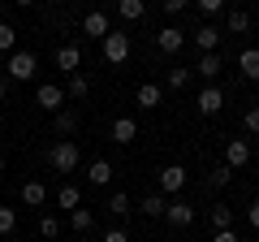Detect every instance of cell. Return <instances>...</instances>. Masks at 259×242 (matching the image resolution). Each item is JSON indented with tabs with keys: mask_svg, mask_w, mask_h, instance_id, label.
<instances>
[{
	"mask_svg": "<svg viewBox=\"0 0 259 242\" xmlns=\"http://www.w3.org/2000/svg\"><path fill=\"white\" fill-rule=\"evenodd\" d=\"M48 160H52L56 173H74V169H78V143L74 139H61L52 151H48Z\"/></svg>",
	"mask_w": 259,
	"mask_h": 242,
	"instance_id": "1",
	"label": "cell"
},
{
	"mask_svg": "<svg viewBox=\"0 0 259 242\" xmlns=\"http://www.w3.org/2000/svg\"><path fill=\"white\" fill-rule=\"evenodd\" d=\"M104 61L108 65H125L130 61V35H121V30H108V39H104Z\"/></svg>",
	"mask_w": 259,
	"mask_h": 242,
	"instance_id": "2",
	"label": "cell"
},
{
	"mask_svg": "<svg viewBox=\"0 0 259 242\" xmlns=\"http://www.w3.org/2000/svg\"><path fill=\"white\" fill-rule=\"evenodd\" d=\"M186 182H190V173H186L182 165H164L160 169V195H182Z\"/></svg>",
	"mask_w": 259,
	"mask_h": 242,
	"instance_id": "3",
	"label": "cell"
},
{
	"mask_svg": "<svg viewBox=\"0 0 259 242\" xmlns=\"http://www.w3.org/2000/svg\"><path fill=\"white\" fill-rule=\"evenodd\" d=\"M194 108H199V112H203V117H216V112H221L225 108V91H221V87H203V91H199V100H194Z\"/></svg>",
	"mask_w": 259,
	"mask_h": 242,
	"instance_id": "4",
	"label": "cell"
},
{
	"mask_svg": "<svg viewBox=\"0 0 259 242\" xmlns=\"http://www.w3.org/2000/svg\"><path fill=\"white\" fill-rule=\"evenodd\" d=\"M35 104H39L44 112H61V108H65V91H61L56 83H44V87L35 91Z\"/></svg>",
	"mask_w": 259,
	"mask_h": 242,
	"instance_id": "5",
	"label": "cell"
},
{
	"mask_svg": "<svg viewBox=\"0 0 259 242\" xmlns=\"http://www.w3.org/2000/svg\"><path fill=\"white\" fill-rule=\"evenodd\" d=\"M35 69H39V61H35L30 52H13V56H9V78H18V83L35 78Z\"/></svg>",
	"mask_w": 259,
	"mask_h": 242,
	"instance_id": "6",
	"label": "cell"
},
{
	"mask_svg": "<svg viewBox=\"0 0 259 242\" xmlns=\"http://www.w3.org/2000/svg\"><path fill=\"white\" fill-rule=\"evenodd\" d=\"M108 13H100V9H91V13H87V18H82V35H91V39H100V44H104V39H108Z\"/></svg>",
	"mask_w": 259,
	"mask_h": 242,
	"instance_id": "7",
	"label": "cell"
},
{
	"mask_svg": "<svg viewBox=\"0 0 259 242\" xmlns=\"http://www.w3.org/2000/svg\"><path fill=\"white\" fill-rule=\"evenodd\" d=\"M225 165H229V169L250 165V143L246 139H229V143H225Z\"/></svg>",
	"mask_w": 259,
	"mask_h": 242,
	"instance_id": "8",
	"label": "cell"
},
{
	"mask_svg": "<svg viewBox=\"0 0 259 242\" xmlns=\"http://www.w3.org/2000/svg\"><path fill=\"white\" fill-rule=\"evenodd\" d=\"M164 221H168V225H177V229H186V225L194 221V208L186 204V199H173V204L164 208Z\"/></svg>",
	"mask_w": 259,
	"mask_h": 242,
	"instance_id": "9",
	"label": "cell"
},
{
	"mask_svg": "<svg viewBox=\"0 0 259 242\" xmlns=\"http://www.w3.org/2000/svg\"><path fill=\"white\" fill-rule=\"evenodd\" d=\"M221 69H225L221 52H203V56H199V65H194V74H199V78H207V87H212V83H216V74H221Z\"/></svg>",
	"mask_w": 259,
	"mask_h": 242,
	"instance_id": "10",
	"label": "cell"
},
{
	"mask_svg": "<svg viewBox=\"0 0 259 242\" xmlns=\"http://www.w3.org/2000/svg\"><path fill=\"white\" fill-rule=\"evenodd\" d=\"M22 204H26V208H44L48 204V186L39 182V177H30L26 186H22Z\"/></svg>",
	"mask_w": 259,
	"mask_h": 242,
	"instance_id": "11",
	"label": "cell"
},
{
	"mask_svg": "<svg viewBox=\"0 0 259 242\" xmlns=\"http://www.w3.org/2000/svg\"><path fill=\"white\" fill-rule=\"evenodd\" d=\"M139 139V121L134 117H117L112 121V143H134Z\"/></svg>",
	"mask_w": 259,
	"mask_h": 242,
	"instance_id": "12",
	"label": "cell"
},
{
	"mask_svg": "<svg viewBox=\"0 0 259 242\" xmlns=\"http://www.w3.org/2000/svg\"><path fill=\"white\" fill-rule=\"evenodd\" d=\"M194 44H199V52H216V44H221V26H199L194 30Z\"/></svg>",
	"mask_w": 259,
	"mask_h": 242,
	"instance_id": "13",
	"label": "cell"
},
{
	"mask_svg": "<svg viewBox=\"0 0 259 242\" xmlns=\"http://www.w3.org/2000/svg\"><path fill=\"white\" fill-rule=\"evenodd\" d=\"M156 44H160V52H182L186 35H182V30H177V26H164V30H160V35H156Z\"/></svg>",
	"mask_w": 259,
	"mask_h": 242,
	"instance_id": "14",
	"label": "cell"
},
{
	"mask_svg": "<svg viewBox=\"0 0 259 242\" xmlns=\"http://www.w3.org/2000/svg\"><path fill=\"white\" fill-rule=\"evenodd\" d=\"M56 65H61L65 74H78V65H82V52H78L74 44H65L61 52H56Z\"/></svg>",
	"mask_w": 259,
	"mask_h": 242,
	"instance_id": "15",
	"label": "cell"
},
{
	"mask_svg": "<svg viewBox=\"0 0 259 242\" xmlns=\"http://www.w3.org/2000/svg\"><path fill=\"white\" fill-rule=\"evenodd\" d=\"M87 182H91V186H108V182H112V165H108V160H91Z\"/></svg>",
	"mask_w": 259,
	"mask_h": 242,
	"instance_id": "16",
	"label": "cell"
},
{
	"mask_svg": "<svg viewBox=\"0 0 259 242\" xmlns=\"http://www.w3.org/2000/svg\"><path fill=\"white\" fill-rule=\"evenodd\" d=\"M238 65H242V74H246L250 83H259V48H246V52L238 56Z\"/></svg>",
	"mask_w": 259,
	"mask_h": 242,
	"instance_id": "17",
	"label": "cell"
},
{
	"mask_svg": "<svg viewBox=\"0 0 259 242\" xmlns=\"http://www.w3.org/2000/svg\"><path fill=\"white\" fill-rule=\"evenodd\" d=\"M160 95H164V91H160L156 83H143L134 100H139V108H160Z\"/></svg>",
	"mask_w": 259,
	"mask_h": 242,
	"instance_id": "18",
	"label": "cell"
},
{
	"mask_svg": "<svg viewBox=\"0 0 259 242\" xmlns=\"http://www.w3.org/2000/svg\"><path fill=\"white\" fill-rule=\"evenodd\" d=\"M225 26H229L233 35H242V30H250V13L246 9H229L225 13Z\"/></svg>",
	"mask_w": 259,
	"mask_h": 242,
	"instance_id": "19",
	"label": "cell"
},
{
	"mask_svg": "<svg viewBox=\"0 0 259 242\" xmlns=\"http://www.w3.org/2000/svg\"><path fill=\"white\" fill-rule=\"evenodd\" d=\"M56 204H61L65 212H74V208H82V195H78V186H61V190H56Z\"/></svg>",
	"mask_w": 259,
	"mask_h": 242,
	"instance_id": "20",
	"label": "cell"
},
{
	"mask_svg": "<svg viewBox=\"0 0 259 242\" xmlns=\"http://www.w3.org/2000/svg\"><path fill=\"white\" fill-rule=\"evenodd\" d=\"M69 225H74V233H91V225H95V216L87 212V208H74V212H69Z\"/></svg>",
	"mask_w": 259,
	"mask_h": 242,
	"instance_id": "21",
	"label": "cell"
},
{
	"mask_svg": "<svg viewBox=\"0 0 259 242\" xmlns=\"http://www.w3.org/2000/svg\"><path fill=\"white\" fill-rule=\"evenodd\" d=\"M117 13H121L125 22H139L143 13H147V5H143V0H121V5H117Z\"/></svg>",
	"mask_w": 259,
	"mask_h": 242,
	"instance_id": "22",
	"label": "cell"
},
{
	"mask_svg": "<svg viewBox=\"0 0 259 242\" xmlns=\"http://www.w3.org/2000/svg\"><path fill=\"white\" fill-rule=\"evenodd\" d=\"M78 130V112L74 108H61L56 112V134H74Z\"/></svg>",
	"mask_w": 259,
	"mask_h": 242,
	"instance_id": "23",
	"label": "cell"
},
{
	"mask_svg": "<svg viewBox=\"0 0 259 242\" xmlns=\"http://www.w3.org/2000/svg\"><path fill=\"white\" fill-rule=\"evenodd\" d=\"M87 91H91V78H87V74H69V87H65V95H74V100H82Z\"/></svg>",
	"mask_w": 259,
	"mask_h": 242,
	"instance_id": "24",
	"label": "cell"
},
{
	"mask_svg": "<svg viewBox=\"0 0 259 242\" xmlns=\"http://www.w3.org/2000/svg\"><path fill=\"white\" fill-rule=\"evenodd\" d=\"M229 177H233L229 165H216L212 173H207V186H212V190H225V186H229Z\"/></svg>",
	"mask_w": 259,
	"mask_h": 242,
	"instance_id": "25",
	"label": "cell"
},
{
	"mask_svg": "<svg viewBox=\"0 0 259 242\" xmlns=\"http://www.w3.org/2000/svg\"><path fill=\"white\" fill-rule=\"evenodd\" d=\"M212 229H216V233H221V229H233V212H229L225 204L212 208Z\"/></svg>",
	"mask_w": 259,
	"mask_h": 242,
	"instance_id": "26",
	"label": "cell"
},
{
	"mask_svg": "<svg viewBox=\"0 0 259 242\" xmlns=\"http://www.w3.org/2000/svg\"><path fill=\"white\" fill-rule=\"evenodd\" d=\"M108 212H112V216H125V212H130V195H125V190H112Z\"/></svg>",
	"mask_w": 259,
	"mask_h": 242,
	"instance_id": "27",
	"label": "cell"
},
{
	"mask_svg": "<svg viewBox=\"0 0 259 242\" xmlns=\"http://www.w3.org/2000/svg\"><path fill=\"white\" fill-rule=\"evenodd\" d=\"M164 195H147V199H143V212H147V216H164Z\"/></svg>",
	"mask_w": 259,
	"mask_h": 242,
	"instance_id": "28",
	"label": "cell"
},
{
	"mask_svg": "<svg viewBox=\"0 0 259 242\" xmlns=\"http://www.w3.org/2000/svg\"><path fill=\"white\" fill-rule=\"evenodd\" d=\"M13 44H18V30L9 22H0V52H13Z\"/></svg>",
	"mask_w": 259,
	"mask_h": 242,
	"instance_id": "29",
	"label": "cell"
},
{
	"mask_svg": "<svg viewBox=\"0 0 259 242\" xmlns=\"http://www.w3.org/2000/svg\"><path fill=\"white\" fill-rule=\"evenodd\" d=\"M190 74H194V69H168V78H164V83L173 87V91H182V87L190 83Z\"/></svg>",
	"mask_w": 259,
	"mask_h": 242,
	"instance_id": "30",
	"label": "cell"
},
{
	"mask_svg": "<svg viewBox=\"0 0 259 242\" xmlns=\"http://www.w3.org/2000/svg\"><path fill=\"white\" fill-rule=\"evenodd\" d=\"M39 233H44V238H56V233H61V221H56V216H39Z\"/></svg>",
	"mask_w": 259,
	"mask_h": 242,
	"instance_id": "31",
	"label": "cell"
},
{
	"mask_svg": "<svg viewBox=\"0 0 259 242\" xmlns=\"http://www.w3.org/2000/svg\"><path fill=\"white\" fill-rule=\"evenodd\" d=\"M199 13H203V18H221V13H225V0H199Z\"/></svg>",
	"mask_w": 259,
	"mask_h": 242,
	"instance_id": "32",
	"label": "cell"
},
{
	"mask_svg": "<svg viewBox=\"0 0 259 242\" xmlns=\"http://www.w3.org/2000/svg\"><path fill=\"white\" fill-rule=\"evenodd\" d=\"M18 229V212L13 208H0V233H13Z\"/></svg>",
	"mask_w": 259,
	"mask_h": 242,
	"instance_id": "33",
	"label": "cell"
},
{
	"mask_svg": "<svg viewBox=\"0 0 259 242\" xmlns=\"http://www.w3.org/2000/svg\"><path fill=\"white\" fill-rule=\"evenodd\" d=\"M242 126H246V134H255V139H259V108H246Z\"/></svg>",
	"mask_w": 259,
	"mask_h": 242,
	"instance_id": "34",
	"label": "cell"
},
{
	"mask_svg": "<svg viewBox=\"0 0 259 242\" xmlns=\"http://www.w3.org/2000/svg\"><path fill=\"white\" fill-rule=\"evenodd\" d=\"M182 9H186V0H164V13H168V18H177Z\"/></svg>",
	"mask_w": 259,
	"mask_h": 242,
	"instance_id": "35",
	"label": "cell"
},
{
	"mask_svg": "<svg viewBox=\"0 0 259 242\" xmlns=\"http://www.w3.org/2000/svg\"><path fill=\"white\" fill-rule=\"evenodd\" d=\"M246 221H250V229H259V199L246 208Z\"/></svg>",
	"mask_w": 259,
	"mask_h": 242,
	"instance_id": "36",
	"label": "cell"
},
{
	"mask_svg": "<svg viewBox=\"0 0 259 242\" xmlns=\"http://www.w3.org/2000/svg\"><path fill=\"white\" fill-rule=\"evenodd\" d=\"M104 242H130V233L125 229H108V233H104Z\"/></svg>",
	"mask_w": 259,
	"mask_h": 242,
	"instance_id": "37",
	"label": "cell"
},
{
	"mask_svg": "<svg viewBox=\"0 0 259 242\" xmlns=\"http://www.w3.org/2000/svg\"><path fill=\"white\" fill-rule=\"evenodd\" d=\"M212 242H238V233H233V229H221V233H216Z\"/></svg>",
	"mask_w": 259,
	"mask_h": 242,
	"instance_id": "38",
	"label": "cell"
},
{
	"mask_svg": "<svg viewBox=\"0 0 259 242\" xmlns=\"http://www.w3.org/2000/svg\"><path fill=\"white\" fill-rule=\"evenodd\" d=\"M5 95H9V83H5V78H0V104H5Z\"/></svg>",
	"mask_w": 259,
	"mask_h": 242,
	"instance_id": "39",
	"label": "cell"
},
{
	"mask_svg": "<svg viewBox=\"0 0 259 242\" xmlns=\"http://www.w3.org/2000/svg\"><path fill=\"white\" fill-rule=\"evenodd\" d=\"M0 173H5V156H0Z\"/></svg>",
	"mask_w": 259,
	"mask_h": 242,
	"instance_id": "40",
	"label": "cell"
}]
</instances>
